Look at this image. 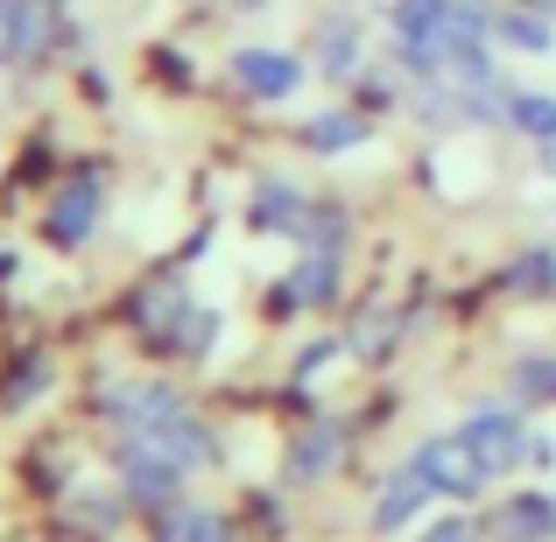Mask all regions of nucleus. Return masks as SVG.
Returning a JSON list of instances; mask_svg holds the SVG:
<instances>
[{
    "instance_id": "1",
    "label": "nucleus",
    "mask_w": 556,
    "mask_h": 542,
    "mask_svg": "<svg viewBox=\"0 0 556 542\" xmlns=\"http://www.w3.org/2000/svg\"><path fill=\"white\" fill-rule=\"evenodd\" d=\"M388 56L408 78H430V85L493 78V8L486 0H394Z\"/></svg>"
},
{
    "instance_id": "2",
    "label": "nucleus",
    "mask_w": 556,
    "mask_h": 542,
    "mask_svg": "<svg viewBox=\"0 0 556 542\" xmlns=\"http://www.w3.org/2000/svg\"><path fill=\"white\" fill-rule=\"evenodd\" d=\"M113 472H121V493L135 507H149V515H169V507L184 501V465L169 458L163 444H149L141 430H121L113 437Z\"/></svg>"
},
{
    "instance_id": "3",
    "label": "nucleus",
    "mask_w": 556,
    "mask_h": 542,
    "mask_svg": "<svg viewBox=\"0 0 556 542\" xmlns=\"http://www.w3.org/2000/svg\"><path fill=\"white\" fill-rule=\"evenodd\" d=\"M458 437H465V451L479 458L486 479H515L521 465H529V444H535V430L521 423V408H507V402L472 408V416L458 423Z\"/></svg>"
},
{
    "instance_id": "4",
    "label": "nucleus",
    "mask_w": 556,
    "mask_h": 542,
    "mask_svg": "<svg viewBox=\"0 0 556 542\" xmlns=\"http://www.w3.org/2000/svg\"><path fill=\"white\" fill-rule=\"evenodd\" d=\"M99 212H106V177H99V169H71V177L50 190L42 240H50L56 254H78V247L99 232Z\"/></svg>"
},
{
    "instance_id": "5",
    "label": "nucleus",
    "mask_w": 556,
    "mask_h": 542,
    "mask_svg": "<svg viewBox=\"0 0 556 542\" xmlns=\"http://www.w3.org/2000/svg\"><path fill=\"white\" fill-rule=\"evenodd\" d=\"M226 78L240 85L254 106H282V99L303 92V78H311V64H303L296 50H275V42H247V50L226 56Z\"/></svg>"
},
{
    "instance_id": "6",
    "label": "nucleus",
    "mask_w": 556,
    "mask_h": 542,
    "mask_svg": "<svg viewBox=\"0 0 556 542\" xmlns=\"http://www.w3.org/2000/svg\"><path fill=\"white\" fill-rule=\"evenodd\" d=\"M408 465H416V472L430 479L437 501H479V493H486V472H479V458L465 451V437H458V430L422 437V444L408 451Z\"/></svg>"
},
{
    "instance_id": "7",
    "label": "nucleus",
    "mask_w": 556,
    "mask_h": 542,
    "mask_svg": "<svg viewBox=\"0 0 556 542\" xmlns=\"http://www.w3.org/2000/svg\"><path fill=\"white\" fill-rule=\"evenodd\" d=\"M339 282H345V254L339 247H303V261L289 268V282L275 289V317H289V311H331L339 303Z\"/></svg>"
},
{
    "instance_id": "8",
    "label": "nucleus",
    "mask_w": 556,
    "mask_h": 542,
    "mask_svg": "<svg viewBox=\"0 0 556 542\" xmlns=\"http://www.w3.org/2000/svg\"><path fill=\"white\" fill-rule=\"evenodd\" d=\"M493 50L556 56V14L549 8H521V0H493Z\"/></svg>"
},
{
    "instance_id": "9",
    "label": "nucleus",
    "mask_w": 556,
    "mask_h": 542,
    "mask_svg": "<svg viewBox=\"0 0 556 542\" xmlns=\"http://www.w3.org/2000/svg\"><path fill=\"white\" fill-rule=\"evenodd\" d=\"M486 542H556V493H507L486 515Z\"/></svg>"
},
{
    "instance_id": "10",
    "label": "nucleus",
    "mask_w": 556,
    "mask_h": 542,
    "mask_svg": "<svg viewBox=\"0 0 556 542\" xmlns=\"http://www.w3.org/2000/svg\"><path fill=\"white\" fill-rule=\"evenodd\" d=\"M430 501H437L430 479H422L416 465H394V472L380 479V493H374V515H367V521H374V535H402Z\"/></svg>"
},
{
    "instance_id": "11",
    "label": "nucleus",
    "mask_w": 556,
    "mask_h": 542,
    "mask_svg": "<svg viewBox=\"0 0 556 542\" xmlns=\"http://www.w3.org/2000/svg\"><path fill=\"white\" fill-rule=\"evenodd\" d=\"M303 218H311V198H303L289 177H261L254 198H247V226L254 232H282V240H303Z\"/></svg>"
},
{
    "instance_id": "12",
    "label": "nucleus",
    "mask_w": 556,
    "mask_h": 542,
    "mask_svg": "<svg viewBox=\"0 0 556 542\" xmlns=\"http://www.w3.org/2000/svg\"><path fill=\"white\" fill-rule=\"evenodd\" d=\"M339 465H345V430H331V423L303 430L296 444L282 451V479L289 487H317V479H331Z\"/></svg>"
},
{
    "instance_id": "13",
    "label": "nucleus",
    "mask_w": 556,
    "mask_h": 542,
    "mask_svg": "<svg viewBox=\"0 0 556 542\" xmlns=\"http://www.w3.org/2000/svg\"><path fill=\"white\" fill-rule=\"evenodd\" d=\"M359 141H374V113H359V106H325V113H311L303 121V149L311 155H345V149H359Z\"/></svg>"
},
{
    "instance_id": "14",
    "label": "nucleus",
    "mask_w": 556,
    "mask_h": 542,
    "mask_svg": "<svg viewBox=\"0 0 556 542\" xmlns=\"http://www.w3.org/2000/svg\"><path fill=\"white\" fill-rule=\"evenodd\" d=\"M359 64H367V36H359V22H353V14H325V22H317V71L339 85V78H359Z\"/></svg>"
},
{
    "instance_id": "15",
    "label": "nucleus",
    "mask_w": 556,
    "mask_h": 542,
    "mask_svg": "<svg viewBox=\"0 0 556 542\" xmlns=\"http://www.w3.org/2000/svg\"><path fill=\"white\" fill-rule=\"evenodd\" d=\"M184 311H190V303H184V275H155V282L141 289L135 303H127V325H135L141 339H155V331H163V325H177Z\"/></svg>"
},
{
    "instance_id": "16",
    "label": "nucleus",
    "mask_w": 556,
    "mask_h": 542,
    "mask_svg": "<svg viewBox=\"0 0 556 542\" xmlns=\"http://www.w3.org/2000/svg\"><path fill=\"white\" fill-rule=\"evenodd\" d=\"M507 135H521V141H535V149H549V141H556V92L515 85V92H507Z\"/></svg>"
},
{
    "instance_id": "17",
    "label": "nucleus",
    "mask_w": 556,
    "mask_h": 542,
    "mask_svg": "<svg viewBox=\"0 0 556 542\" xmlns=\"http://www.w3.org/2000/svg\"><path fill=\"white\" fill-rule=\"evenodd\" d=\"M64 28V0H14V64L22 56H42Z\"/></svg>"
},
{
    "instance_id": "18",
    "label": "nucleus",
    "mask_w": 556,
    "mask_h": 542,
    "mask_svg": "<svg viewBox=\"0 0 556 542\" xmlns=\"http://www.w3.org/2000/svg\"><path fill=\"white\" fill-rule=\"evenodd\" d=\"M507 402H515V408H549L556 402V353L507 360Z\"/></svg>"
},
{
    "instance_id": "19",
    "label": "nucleus",
    "mask_w": 556,
    "mask_h": 542,
    "mask_svg": "<svg viewBox=\"0 0 556 542\" xmlns=\"http://www.w3.org/2000/svg\"><path fill=\"white\" fill-rule=\"evenodd\" d=\"M155 535H163V542H232V521L218 515V507L177 501L169 515H155Z\"/></svg>"
},
{
    "instance_id": "20",
    "label": "nucleus",
    "mask_w": 556,
    "mask_h": 542,
    "mask_svg": "<svg viewBox=\"0 0 556 542\" xmlns=\"http://www.w3.org/2000/svg\"><path fill=\"white\" fill-rule=\"evenodd\" d=\"M212 339H218V311H198V303H190L177 325L155 331L149 345H155V353H169V360H204V353H212Z\"/></svg>"
},
{
    "instance_id": "21",
    "label": "nucleus",
    "mask_w": 556,
    "mask_h": 542,
    "mask_svg": "<svg viewBox=\"0 0 556 542\" xmlns=\"http://www.w3.org/2000/svg\"><path fill=\"white\" fill-rule=\"evenodd\" d=\"M501 289L515 303H535V297H556V247H529L521 261H507Z\"/></svg>"
},
{
    "instance_id": "22",
    "label": "nucleus",
    "mask_w": 556,
    "mask_h": 542,
    "mask_svg": "<svg viewBox=\"0 0 556 542\" xmlns=\"http://www.w3.org/2000/svg\"><path fill=\"white\" fill-rule=\"evenodd\" d=\"M50 380H56V360H50V353H22V360L8 366L0 408H28V402H42V394H50Z\"/></svg>"
},
{
    "instance_id": "23",
    "label": "nucleus",
    "mask_w": 556,
    "mask_h": 542,
    "mask_svg": "<svg viewBox=\"0 0 556 542\" xmlns=\"http://www.w3.org/2000/svg\"><path fill=\"white\" fill-rule=\"evenodd\" d=\"M303 247H339V254H345V204H317V198H311V218H303Z\"/></svg>"
},
{
    "instance_id": "24",
    "label": "nucleus",
    "mask_w": 556,
    "mask_h": 542,
    "mask_svg": "<svg viewBox=\"0 0 556 542\" xmlns=\"http://www.w3.org/2000/svg\"><path fill=\"white\" fill-rule=\"evenodd\" d=\"M394 345V325H388V311H367L353 331H345V353H359V360H380Z\"/></svg>"
},
{
    "instance_id": "25",
    "label": "nucleus",
    "mask_w": 556,
    "mask_h": 542,
    "mask_svg": "<svg viewBox=\"0 0 556 542\" xmlns=\"http://www.w3.org/2000/svg\"><path fill=\"white\" fill-rule=\"evenodd\" d=\"M422 542H486V521L451 515V521H437V529H422Z\"/></svg>"
},
{
    "instance_id": "26",
    "label": "nucleus",
    "mask_w": 556,
    "mask_h": 542,
    "mask_svg": "<svg viewBox=\"0 0 556 542\" xmlns=\"http://www.w3.org/2000/svg\"><path fill=\"white\" fill-rule=\"evenodd\" d=\"M0 64H14V0H0Z\"/></svg>"
},
{
    "instance_id": "27",
    "label": "nucleus",
    "mask_w": 556,
    "mask_h": 542,
    "mask_svg": "<svg viewBox=\"0 0 556 542\" xmlns=\"http://www.w3.org/2000/svg\"><path fill=\"white\" fill-rule=\"evenodd\" d=\"M529 465H535V472H543V465H556V444H549L543 430H535V444H529Z\"/></svg>"
},
{
    "instance_id": "28",
    "label": "nucleus",
    "mask_w": 556,
    "mask_h": 542,
    "mask_svg": "<svg viewBox=\"0 0 556 542\" xmlns=\"http://www.w3.org/2000/svg\"><path fill=\"white\" fill-rule=\"evenodd\" d=\"M535 169H543V177H556V141H549L543 155H535Z\"/></svg>"
},
{
    "instance_id": "29",
    "label": "nucleus",
    "mask_w": 556,
    "mask_h": 542,
    "mask_svg": "<svg viewBox=\"0 0 556 542\" xmlns=\"http://www.w3.org/2000/svg\"><path fill=\"white\" fill-rule=\"evenodd\" d=\"M521 8H549V14H556V0H521Z\"/></svg>"
},
{
    "instance_id": "30",
    "label": "nucleus",
    "mask_w": 556,
    "mask_h": 542,
    "mask_svg": "<svg viewBox=\"0 0 556 542\" xmlns=\"http://www.w3.org/2000/svg\"><path fill=\"white\" fill-rule=\"evenodd\" d=\"M232 8H268V0H232Z\"/></svg>"
}]
</instances>
